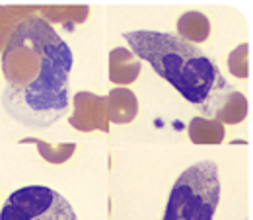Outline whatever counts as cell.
Listing matches in <instances>:
<instances>
[{
    "label": "cell",
    "instance_id": "277c9868",
    "mask_svg": "<svg viewBox=\"0 0 253 220\" xmlns=\"http://www.w3.org/2000/svg\"><path fill=\"white\" fill-rule=\"evenodd\" d=\"M0 220H78L61 193L45 185L16 189L4 203Z\"/></svg>",
    "mask_w": 253,
    "mask_h": 220
},
{
    "label": "cell",
    "instance_id": "7a4b0ae2",
    "mask_svg": "<svg viewBox=\"0 0 253 220\" xmlns=\"http://www.w3.org/2000/svg\"><path fill=\"white\" fill-rule=\"evenodd\" d=\"M123 37L132 55L150 63L164 80L205 115H214L222 97L234 90L209 55L173 33L140 30L123 33Z\"/></svg>",
    "mask_w": 253,
    "mask_h": 220
},
{
    "label": "cell",
    "instance_id": "8992f818",
    "mask_svg": "<svg viewBox=\"0 0 253 220\" xmlns=\"http://www.w3.org/2000/svg\"><path fill=\"white\" fill-rule=\"evenodd\" d=\"M142 64L130 49L117 47L109 53V80L115 84H130L138 78Z\"/></svg>",
    "mask_w": 253,
    "mask_h": 220
},
{
    "label": "cell",
    "instance_id": "6da1fadb",
    "mask_svg": "<svg viewBox=\"0 0 253 220\" xmlns=\"http://www.w3.org/2000/svg\"><path fill=\"white\" fill-rule=\"evenodd\" d=\"M72 53L43 18H26L14 28L2 51L6 88L2 105L26 127L49 129L68 109Z\"/></svg>",
    "mask_w": 253,
    "mask_h": 220
},
{
    "label": "cell",
    "instance_id": "3957f363",
    "mask_svg": "<svg viewBox=\"0 0 253 220\" xmlns=\"http://www.w3.org/2000/svg\"><path fill=\"white\" fill-rule=\"evenodd\" d=\"M218 201L220 179L216 162H197L173 183L162 220H212Z\"/></svg>",
    "mask_w": 253,
    "mask_h": 220
},
{
    "label": "cell",
    "instance_id": "ba28073f",
    "mask_svg": "<svg viewBox=\"0 0 253 220\" xmlns=\"http://www.w3.org/2000/svg\"><path fill=\"white\" fill-rule=\"evenodd\" d=\"M248 113H250V103L246 95L238 90H232L222 97L214 111V119L222 125H238L248 117Z\"/></svg>",
    "mask_w": 253,
    "mask_h": 220
},
{
    "label": "cell",
    "instance_id": "8fae6325",
    "mask_svg": "<svg viewBox=\"0 0 253 220\" xmlns=\"http://www.w3.org/2000/svg\"><path fill=\"white\" fill-rule=\"evenodd\" d=\"M22 144H35L41 158L49 164H64L68 158L74 154L76 150V144L74 142H63V144H49L41 138H33V136H28V138H22L20 140Z\"/></svg>",
    "mask_w": 253,
    "mask_h": 220
},
{
    "label": "cell",
    "instance_id": "9c48e42d",
    "mask_svg": "<svg viewBox=\"0 0 253 220\" xmlns=\"http://www.w3.org/2000/svg\"><path fill=\"white\" fill-rule=\"evenodd\" d=\"M177 33H179L177 37H181L183 41H187L191 45L203 43L211 35V22L201 12H185L177 20Z\"/></svg>",
    "mask_w": 253,
    "mask_h": 220
},
{
    "label": "cell",
    "instance_id": "5b68a950",
    "mask_svg": "<svg viewBox=\"0 0 253 220\" xmlns=\"http://www.w3.org/2000/svg\"><path fill=\"white\" fill-rule=\"evenodd\" d=\"M68 123L80 132H92V131L107 132L109 117H107L105 97L92 92H78L74 95V109L68 117Z\"/></svg>",
    "mask_w": 253,
    "mask_h": 220
},
{
    "label": "cell",
    "instance_id": "52a82bcc",
    "mask_svg": "<svg viewBox=\"0 0 253 220\" xmlns=\"http://www.w3.org/2000/svg\"><path fill=\"white\" fill-rule=\"evenodd\" d=\"M107 103V117L111 123L123 125L130 123L138 115V99L126 88H113L105 97Z\"/></svg>",
    "mask_w": 253,
    "mask_h": 220
},
{
    "label": "cell",
    "instance_id": "30bf717a",
    "mask_svg": "<svg viewBox=\"0 0 253 220\" xmlns=\"http://www.w3.org/2000/svg\"><path fill=\"white\" fill-rule=\"evenodd\" d=\"M189 138L195 144H220L224 140V125L216 119L193 117L189 123Z\"/></svg>",
    "mask_w": 253,
    "mask_h": 220
},
{
    "label": "cell",
    "instance_id": "7c38bea8",
    "mask_svg": "<svg viewBox=\"0 0 253 220\" xmlns=\"http://www.w3.org/2000/svg\"><path fill=\"white\" fill-rule=\"evenodd\" d=\"M228 68H230V74L240 80H246L250 76V45L248 43L238 45L228 55Z\"/></svg>",
    "mask_w": 253,
    "mask_h": 220
}]
</instances>
